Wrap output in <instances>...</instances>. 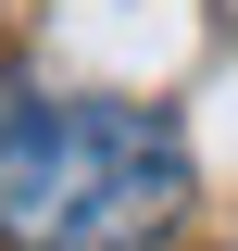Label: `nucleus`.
<instances>
[{"label":"nucleus","instance_id":"f257e3e1","mask_svg":"<svg viewBox=\"0 0 238 251\" xmlns=\"http://www.w3.org/2000/svg\"><path fill=\"white\" fill-rule=\"evenodd\" d=\"M188 226L176 113L113 88H0V251H150Z\"/></svg>","mask_w":238,"mask_h":251}]
</instances>
